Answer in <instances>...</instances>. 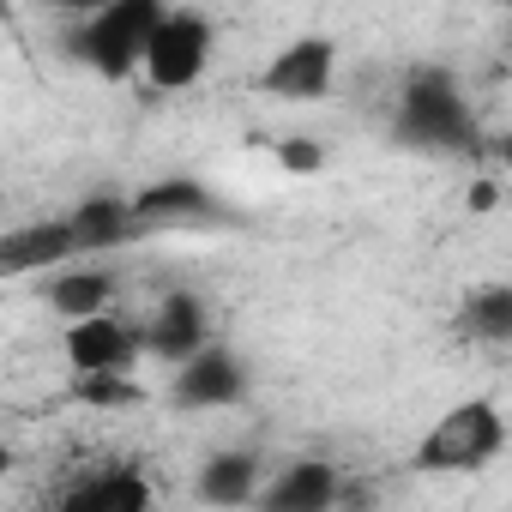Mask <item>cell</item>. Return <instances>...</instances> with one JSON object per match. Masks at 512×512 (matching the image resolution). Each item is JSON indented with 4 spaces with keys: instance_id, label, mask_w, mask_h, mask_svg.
Returning <instances> with one entry per match:
<instances>
[{
    "instance_id": "4",
    "label": "cell",
    "mask_w": 512,
    "mask_h": 512,
    "mask_svg": "<svg viewBox=\"0 0 512 512\" xmlns=\"http://www.w3.org/2000/svg\"><path fill=\"white\" fill-rule=\"evenodd\" d=\"M211 49H217L211 19L193 13V7H169V13L157 19L151 43H145V79H151L157 91H187L193 79H205Z\"/></svg>"
},
{
    "instance_id": "3",
    "label": "cell",
    "mask_w": 512,
    "mask_h": 512,
    "mask_svg": "<svg viewBox=\"0 0 512 512\" xmlns=\"http://www.w3.org/2000/svg\"><path fill=\"white\" fill-rule=\"evenodd\" d=\"M500 446H506V416L488 398H464L422 434L416 464L422 470H482L488 458H500Z\"/></svg>"
},
{
    "instance_id": "13",
    "label": "cell",
    "mask_w": 512,
    "mask_h": 512,
    "mask_svg": "<svg viewBox=\"0 0 512 512\" xmlns=\"http://www.w3.org/2000/svg\"><path fill=\"white\" fill-rule=\"evenodd\" d=\"M61 512H151V482L139 470H103L61 500Z\"/></svg>"
},
{
    "instance_id": "7",
    "label": "cell",
    "mask_w": 512,
    "mask_h": 512,
    "mask_svg": "<svg viewBox=\"0 0 512 512\" xmlns=\"http://www.w3.org/2000/svg\"><path fill=\"white\" fill-rule=\"evenodd\" d=\"M73 253H85V247H79L73 217H55V223H19V229L0 235V272H7V278L49 272V266L73 260Z\"/></svg>"
},
{
    "instance_id": "10",
    "label": "cell",
    "mask_w": 512,
    "mask_h": 512,
    "mask_svg": "<svg viewBox=\"0 0 512 512\" xmlns=\"http://www.w3.org/2000/svg\"><path fill=\"white\" fill-rule=\"evenodd\" d=\"M145 350L163 356V362L199 356V350H205V308H199L193 296H169V302L151 314V326H145Z\"/></svg>"
},
{
    "instance_id": "9",
    "label": "cell",
    "mask_w": 512,
    "mask_h": 512,
    "mask_svg": "<svg viewBox=\"0 0 512 512\" xmlns=\"http://www.w3.org/2000/svg\"><path fill=\"white\" fill-rule=\"evenodd\" d=\"M133 211H139L145 229H175V223L217 217V199H211L193 175H169V181H151V187L133 199Z\"/></svg>"
},
{
    "instance_id": "6",
    "label": "cell",
    "mask_w": 512,
    "mask_h": 512,
    "mask_svg": "<svg viewBox=\"0 0 512 512\" xmlns=\"http://www.w3.org/2000/svg\"><path fill=\"white\" fill-rule=\"evenodd\" d=\"M61 350H67V362H73V374H127L133 362H139V350H145V332H133V326H121L109 308L103 314H85V320H73L67 326V338H61Z\"/></svg>"
},
{
    "instance_id": "17",
    "label": "cell",
    "mask_w": 512,
    "mask_h": 512,
    "mask_svg": "<svg viewBox=\"0 0 512 512\" xmlns=\"http://www.w3.org/2000/svg\"><path fill=\"white\" fill-rule=\"evenodd\" d=\"M73 398H79V404H139L145 392H139L127 374L109 368V374H79V380H73Z\"/></svg>"
},
{
    "instance_id": "2",
    "label": "cell",
    "mask_w": 512,
    "mask_h": 512,
    "mask_svg": "<svg viewBox=\"0 0 512 512\" xmlns=\"http://www.w3.org/2000/svg\"><path fill=\"white\" fill-rule=\"evenodd\" d=\"M163 13H169V0H109L103 13H91L85 31H73L67 49L97 79H127L133 67H145V43H151Z\"/></svg>"
},
{
    "instance_id": "8",
    "label": "cell",
    "mask_w": 512,
    "mask_h": 512,
    "mask_svg": "<svg viewBox=\"0 0 512 512\" xmlns=\"http://www.w3.org/2000/svg\"><path fill=\"white\" fill-rule=\"evenodd\" d=\"M247 392V374H241V362L229 356V350H217V344H205L199 356H187V362H175V404L181 410H211V404H235Z\"/></svg>"
},
{
    "instance_id": "1",
    "label": "cell",
    "mask_w": 512,
    "mask_h": 512,
    "mask_svg": "<svg viewBox=\"0 0 512 512\" xmlns=\"http://www.w3.org/2000/svg\"><path fill=\"white\" fill-rule=\"evenodd\" d=\"M398 139L422 145V151H476V127L464 109V91L446 67H422L410 73L404 97H398Z\"/></svg>"
},
{
    "instance_id": "11",
    "label": "cell",
    "mask_w": 512,
    "mask_h": 512,
    "mask_svg": "<svg viewBox=\"0 0 512 512\" xmlns=\"http://www.w3.org/2000/svg\"><path fill=\"white\" fill-rule=\"evenodd\" d=\"M338 494H344L338 470L308 458V464H284V476L272 488H260V506H272V512H326Z\"/></svg>"
},
{
    "instance_id": "15",
    "label": "cell",
    "mask_w": 512,
    "mask_h": 512,
    "mask_svg": "<svg viewBox=\"0 0 512 512\" xmlns=\"http://www.w3.org/2000/svg\"><path fill=\"white\" fill-rule=\"evenodd\" d=\"M458 332L476 344H512V284H482L458 308Z\"/></svg>"
},
{
    "instance_id": "16",
    "label": "cell",
    "mask_w": 512,
    "mask_h": 512,
    "mask_svg": "<svg viewBox=\"0 0 512 512\" xmlns=\"http://www.w3.org/2000/svg\"><path fill=\"white\" fill-rule=\"evenodd\" d=\"M43 296L61 320H85V314H103L115 302V278L109 272H55Z\"/></svg>"
},
{
    "instance_id": "20",
    "label": "cell",
    "mask_w": 512,
    "mask_h": 512,
    "mask_svg": "<svg viewBox=\"0 0 512 512\" xmlns=\"http://www.w3.org/2000/svg\"><path fill=\"white\" fill-rule=\"evenodd\" d=\"M49 7H61V13H103L109 0H49Z\"/></svg>"
},
{
    "instance_id": "21",
    "label": "cell",
    "mask_w": 512,
    "mask_h": 512,
    "mask_svg": "<svg viewBox=\"0 0 512 512\" xmlns=\"http://www.w3.org/2000/svg\"><path fill=\"white\" fill-rule=\"evenodd\" d=\"M500 163H506V169H512V133H506V139H500Z\"/></svg>"
},
{
    "instance_id": "12",
    "label": "cell",
    "mask_w": 512,
    "mask_h": 512,
    "mask_svg": "<svg viewBox=\"0 0 512 512\" xmlns=\"http://www.w3.org/2000/svg\"><path fill=\"white\" fill-rule=\"evenodd\" d=\"M73 229H79V247L85 253H109V247H121V241H133L145 223H139V211H133V199H115V193H97V199H85L79 211H73Z\"/></svg>"
},
{
    "instance_id": "14",
    "label": "cell",
    "mask_w": 512,
    "mask_h": 512,
    "mask_svg": "<svg viewBox=\"0 0 512 512\" xmlns=\"http://www.w3.org/2000/svg\"><path fill=\"white\" fill-rule=\"evenodd\" d=\"M199 500H211V506H253L260 500V458L253 452H217L199 470Z\"/></svg>"
},
{
    "instance_id": "19",
    "label": "cell",
    "mask_w": 512,
    "mask_h": 512,
    "mask_svg": "<svg viewBox=\"0 0 512 512\" xmlns=\"http://www.w3.org/2000/svg\"><path fill=\"white\" fill-rule=\"evenodd\" d=\"M494 199H500V187H494V181H470V193H464V205H470V211H488Z\"/></svg>"
},
{
    "instance_id": "18",
    "label": "cell",
    "mask_w": 512,
    "mask_h": 512,
    "mask_svg": "<svg viewBox=\"0 0 512 512\" xmlns=\"http://www.w3.org/2000/svg\"><path fill=\"white\" fill-rule=\"evenodd\" d=\"M278 163H284L290 175H314V169L326 163V151H320L314 139H284V145H278Z\"/></svg>"
},
{
    "instance_id": "5",
    "label": "cell",
    "mask_w": 512,
    "mask_h": 512,
    "mask_svg": "<svg viewBox=\"0 0 512 512\" xmlns=\"http://www.w3.org/2000/svg\"><path fill=\"white\" fill-rule=\"evenodd\" d=\"M338 79V43L332 37H296L290 49H278L260 73V91L278 103H320Z\"/></svg>"
}]
</instances>
